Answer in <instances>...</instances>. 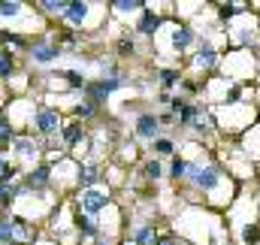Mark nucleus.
Listing matches in <instances>:
<instances>
[{
	"instance_id": "nucleus-29",
	"label": "nucleus",
	"mask_w": 260,
	"mask_h": 245,
	"mask_svg": "<svg viewBox=\"0 0 260 245\" xmlns=\"http://www.w3.org/2000/svg\"><path fill=\"white\" fill-rule=\"evenodd\" d=\"M154 151L157 155H173V142L170 139H154Z\"/></svg>"
},
{
	"instance_id": "nucleus-37",
	"label": "nucleus",
	"mask_w": 260,
	"mask_h": 245,
	"mask_svg": "<svg viewBox=\"0 0 260 245\" xmlns=\"http://www.w3.org/2000/svg\"><path fill=\"white\" fill-rule=\"evenodd\" d=\"M127 245H133V242H127Z\"/></svg>"
},
{
	"instance_id": "nucleus-23",
	"label": "nucleus",
	"mask_w": 260,
	"mask_h": 245,
	"mask_svg": "<svg viewBox=\"0 0 260 245\" xmlns=\"http://www.w3.org/2000/svg\"><path fill=\"white\" fill-rule=\"evenodd\" d=\"M94 112H97V103H94V100H85V103L76 106V115H82V118H88V115H94Z\"/></svg>"
},
{
	"instance_id": "nucleus-16",
	"label": "nucleus",
	"mask_w": 260,
	"mask_h": 245,
	"mask_svg": "<svg viewBox=\"0 0 260 245\" xmlns=\"http://www.w3.org/2000/svg\"><path fill=\"white\" fill-rule=\"evenodd\" d=\"M133 245H157V233H154V227H139L136 236H133Z\"/></svg>"
},
{
	"instance_id": "nucleus-11",
	"label": "nucleus",
	"mask_w": 260,
	"mask_h": 245,
	"mask_svg": "<svg viewBox=\"0 0 260 245\" xmlns=\"http://www.w3.org/2000/svg\"><path fill=\"white\" fill-rule=\"evenodd\" d=\"M215 61H218V55H215L212 43H209V40H203V46H200V55H197V67H215Z\"/></svg>"
},
{
	"instance_id": "nucleus-34",
	"label": "nucleus",
	"mask_w": 260,
	"mask_h": 245,
	"mask_svg": "<svg viewBox=\"0 0 260 245\" xmlns=\"http://www.w3.org/2000/svg\"><path fill=\"white\" fill-rule=\"evenodd\" d=\"M64 76L70 79V85H73V88H85V79H82L79 73H64Z\"/></svg>"
},
{
	"instance_id": "nucleus-7",
	"label": "nucleus",
	"mask_w": 260,
	"mask_h": 245,
	"mask_svg": "<svg viewBox=\"0 0 260 245\" xmlns=\"http://www.w3.org/2000/svg\"><path fill=\"white\" fill-rule=\"evenodd\" d=\"M85 15H88V3H67V9H64V18L70 21V24H82L85 21Z\"/></svg>"
},
{
	"instance_id": "nucleus-28",
	"label": "nucleus",
	"mask_w": 260,
	"mask_h": 245,
	"mask_svg": "<svg viewBox=\"0 0 260 245\" xmlns=\"http://www.w3.org/2000/svg\"><path fill=\"white\" fill-rule=\"evenodd\" d=\"M15 142V136H12V127H9V121L6 118H0V142Z\"/></svg>"
},
{
	"instance_id": "nucleus-25",
	"label": "nucleus",
	"mask_w": 260,
	"mask_h": 245,
	"mask_svg": "<svg viewBox=\"0 0 260 245\" xmlns=\"http://www.w3.org/2000/svg\"><path fill=\"white\" fill-rule=\"evenodd\" d=\"M145 176H148V179H160V176H164V167H160L157 161H148V164H145Z\"/></svg>"
},
{
	"instance_id": "nucleus-1",
	"label": "nucleus",
	"mask_w": 260,
	"mask_h": 245,
	"mask_svg": "<svg viewBox=\"0 0 260 245\" xmlns=\"http://www.w3.org/2000/svg\"><path fill=\"white\" fill-rule=\"evenodd\" d=\"M34 127L40 130V133H46V136H52L58 127H61V115H58V109H37L34 112Z\"/></svg>"
},
{
	"instance_id": "nucleus-30",
	"label": "nucleus",
	"mask_w": 260,
	"mask_h": 245,
	"mask_svg": "<svg viewBox=\"0 0 260 245\" xmlns=\"http://www.w3.org/2000/svg\"><path fill=\"white\" fill-rule=\"evenodd\" d=\"M194 115H197V106H185V109L179 112V121H182V124H191V121H194Z\"/></svg>"
},
{
	"instance_id": "nucleus-36",
	"label": "nucleus",
	"mask_w": 260,
	"mask_h": 245,
	"mask_svg": "<svg viewBox=\"0 0 260 245\" xmlns=\"http://www.w3.org/2000/svg\"><path fill=\"white\" fill-rule=\"evenodd\" d=\"M157 245H173V236H157Z\"/></svg>"
},
{
	"instance_id": "nucleus-27",
	"label": "nucleus",
	"mask_w": 260,
	"mask_h": 245,
	"mask_svg": "<svg viewBox=\"0 0 260 245\" xmlns=\"http://www.w3.org/2000/svg\"><path fill=\"white\" fill-rule=\"evenodd\" d=\"M142 6H145V3H139V0H118V3H115V9H118V12H133V9H142Z\"/></svg>"
},
{
	"instance_id": "nucleus-21",
	"label": "nucleus",
	"mask_w": 260,
	"mask_h": 245,
	"mask_svg": "<svg viewBox=\"0 0 260 245\" xmlns=\"http://www.w3.org/2000/svg\"><path fill=\"white\" fill-rule=\"evenodd\" d=\"M0 15L3 18H15V15H21V3H0Z\"/></svg>"
},
{
	"instance_id": "nucleus-15",
	"label": "nucleus",
	"mask_w": 260,
	"mask_h": 245,
	"mask_svg": "<svg viewBox=\"0 0 260 245\" xmlns=\"http://www.w3.org/2000/svg\"><path fill=\"white\" fill-rule=\"evenodd\" d=\"M82 136H85V130H82V124L79 121H73V124H67L64 127V142L67 145H79Z\"/></svg>"
},
{
	"instance_id": "nucleus-4",
	"label": "nucleus",
	"mask_w": 260,
	"mask_h": 245,
	"mask_svg": "<svg viewBox=\"0 0 260 245\" xmlns=\"http://www.w3.org/2000/svg\"><path fill=\"white\" fill-rule=\"evenodd\" d=\"M188 176H191L203 191H212V188L218 185V170H215V167H206V170H203V167L191 164V167H188Z\"/></svg>"
},
{
	"instance_id": "nucleus-24",
	"label": "nucleus",
	"mask_w": 260,
	"mask_h": 245,
	"mask_svg": "<svg viewBox=\"0 0 260 245\" xmlns=\"http://www.w3.org/2000/svg\"><path fill=\"white\" fill-rule=\"evenodd\" d=\"M236 12H242V6H239V3H224V6L218 9V15H221V18H233Z\"/></svg>"
},
{
	"instance_id": "nucleus-5",
	"label": "nucleus",
	"mask_w": 260,
	"mask_h": 245,
	"mask_svg": "<svg viewBox=\"0 0 260 245\" xmlns=\"http://www.w3.org/2000/svg\"><path fill=\"white\" fill-rule=\"evenodd\" d=\"M157 115H151V112H145V115H139L136 118V136L139 139H157Z\"/></svg>"
},
{
	"instance_id": "nucleus-8",
	"label": "nucleus",
	"mask_w": 260,
	"mask_h": 245,
	"mask_svg": "<svg viewBox=\"0 0 260 245\" xmlns=\"http://www.w3.org/2000/svg\"><path fill=\"white\" fill-rule=\"evenodd\" d=\"M34 58H37V64H52L61 58V49L58 46H34Z\"/></svg>"
},
{
	"instance_id": "nucleus-3",
	"label": "nucleus",
	"mask_w": 260,
	"mask_h": 245,
	"mask_svg": "<svg viewBox=\"0 0 260 245\" xmlns=\"http://www.w3.org/2000/svg\"><path fill=\"white\" fill-rule=\"evenodd\" d=\"M121 85H124L121 79L109 76V79H100V82H94V85H85V91L91 94V100H94V103H100L103 97H109V94H112V91H118Z\"/></svg>"
},
{
	"instance_id": "nucleus-14",
	"label": "nucleus",
	"mask_w": 260,
	"mask_h": 245,
	"mask_svg": "<svg viewBox=\"0 0 260 245\" xmlns=\"http://www.w3.org/2000/svg\"><path fill=\"white\" fill-rule=\"evenodd\" d=\"M191 43H194V34H191V27H179V30L173 34V46H176L179 52H185Z\"/></svg>"
},
{
	"instance_id": "nucleus-32",
	"label": "nucleus",
	"mask_w": 260,
	"mask_h": 245,
	"mask_svg": "<svg viewBox=\"0 0 260 245\" xmlns=\"http://www.w3.org/2000/svg\"><path fill=\"white\" fill-rule=\"evenodd\" d=\"M0 43H12V46H24V40L18 34H0Z\"/></svg>"
},
{
	"instance_id": "nucleus-35",
	"label": "nucleus",
	"mask_w": 260,
	"mask_h": 245,
	"mask_svg": "<svg viewBox=\"0 0 260 245\" xmlns=\"http://www.w3.org/2000/svg\"><path fill=\"white\" fill-rule=\"evenodd\" d=\"M118 52H121V55L133 52V43H130V40H121V43H118Z\"/></svg>"
},
{
	"instance_id": "nucleus-18",
	"label": "nucleus",
	"mask_w": 260,
	"mask_h": 245,
	"mask_svg": "<svg viewBox=\"0 0 260 245\" xmlns=\"http://www.w3.org/2000/svg\"><path fill=\"white\" fill-rule=\"evenodd\" d=\"M242 242H245V245H257L260 242V227H257V224L242 227Z\"/></svg>"
},
{
	"instance_id": "nucleus-17",
	"label": "nucleus",
	"mask_w": 260,
	"mask_h": 245,
	"mask_svg": "<svg viewBox=\"0 0 260 245\" xmlns=\"http://www.w3.org/2000/svg\"><path fill=\"white\" fill-rule=\"evenodd\" d=\"M15 242V230H12V224L3 218L0 221V245H12Z\"/></svg>"
},
{
	"instance_id": "nucleus-19",
	"label": "nucleus",
	"mask_w": 260,
	"mask_h": 245,
	"mask_svg": "<svg viewBox=\"0 0 260 245\" xmlns=\"http://www.w3.org/2000/svg\"><path fill=\"white\" fill-rule=\"evenodd\" d=\"M79 230H82L85 236H97V233H100V227H97L91 218H85V215H79Z\"/></svg>"
},
{
	"instance_id": "nucleus-26",
	"label": "nucleus",
	"mask_w": 260,
	"mask_h": 245,
	"mask_svg": "<svg viewBox=\"0 0 260 245\" xmlns=\"http://www.w3.org/2000/svg\"><path fill=\"white\" fill-rule=\"evenodd\" d=\"M185 173H188V164L176 158V161H173V167H170V176H173V179H182Z\"/></svg>"
},
{
	"instance_id": "nucleus-22",
	"label": "nucleus",
	"mask_w": 260,
	"mask_h": 245,
	"mask_svg": "<svg viewBox=\"0 0 260 245\" xmlns=\"http://www.w3.org/2000/svg\"><path fill=\"white\" fill-rule=\"evenodd\" d=\"M15 167H9L6 164V158H0V182H15Z\"/></svg>"
},
{
	"instance_id": "nucleus-2",
	"label": "nucleus",
	"mask_w": 260,
	"mask_h": 245,
	"mask_svg": "<svg viewBox=\"0 0 260 245\" xmlns=\"http://www.w3.org/2000/svg\"><path fill=\"white\" fill-rule=\"evenodd\" d=\"M79 203H82V212H88V215H97V212H103L106 209V194L103 191H97V188H88V191H82V197H79Z\"/></svg>"
},
{
	"instance_id": "nucleus-13",
	"label": "nucleus",
	"mask_w": 260,
	"mask_h": 245,
	"mask_svg": "<svg viewBox=\"0 0 260 245\" xmlns=\"http://www.w3.org/2000/svg\"><path fill=\"white\" fill-rule=\"evenodd\" d=\"M21 194V185L15 182H0V206H9L15 197Z\"/></svg>"
},
{
	"instance_id": "nucleus-12",
	"label": "nucleus",
	"mask_w": 260,
	"mask_h": 245,
	"mask_svg": "<svg viewBox=\"0 0 260 245\" xmlns=\"http://www.w3.org/2000/svg\"><path fill=\"white\" fill-rule=\"evenodd\" d=\"M79 182L85 185V188L97 185V182H100V170H97L94 164H82V170H79Z\"/></svg>"
},
{
	"instance_id": "nucleus-6",
	"label": "nucleus",
	"mask_w": 260,
	"mask_h": 245,
	"mask_svg": "<svg viewBox=\"0 0 260 245\" xmlns=\"http://www.w3.org/2000/svg\"><path fill=\"white\" fill-rule=\"evenodd\" d=\"M49 173H52V170H49L46 164H43V167H37V170H34L30 176H27L24 188H27V191H43V188L49 185Z\"/></svg>"
},
{
	"instance_id": "nucleus-33",
	"label": "nucleus",
	"mask_w": 260,
	"mask_h": 245,
	"mask_svg": "<svg viewBox=\"0 0 260 245\" xmlns=\"http://www.w3.org/2000/svg\"><path fill=\"white\" fill-rule=\"evenodd\" d=\"M43 9H46V12H61V15H64L67 3H52V0H46V3H43Z\"/></svg>"
},
{
	"instance_id": "nucleus-10",
	"label": "nucleus",
	"mask_w": 260,
	"mask_h": 245,
	"mask_svg": "<svg viewBox=\"0 0 260 245\" xmlns=\"http://www.w3.org/2000/svg\"><path fill=\"white\" fill-rule=\"evenodd\" d=\"M160 27V15H154V12H142V21H139V34H145V37H151L154 30Z\"/></svg>"
},
{
	"instance_id": "nucleus-9",
	"label": "nucleus",
	"mask_w": 260,
	"mask_h": 245,
	"mask_svg": "<svg viewBox=\"0 0 260 245\" xmlns=\"http://www.w3.org/2000/svg\"><path fill=\"white\" fill-rule=\"evenodd\" d=\"M12 145H15V155H18V158H24V161H34V158H37V142H34V139L18 136Z\"/></svg>"
},
{
	"instance_id": "nucleus-20",
	"label": "nucleus",
	"mask_w": 260,
	"mask_h": 245,
	"mask_svg": "<svg viewBox=\"0 0 260 245\" xmlns=\"http://www.w3.org/2000/svg\"><path fill=\"white\" fill-rule=\"evenodd\" d=\"M12 70H15V61H12V55H9V52H0V79H3V76H9Z\"/></svg>"
},
{
	"instance_id": "nucleus-31",
	"label": "nucleus",
	"mask_w": 260,
	"mask_h": 245,
	"mask_svg": "<svg viewBox=\"0 0 260 245\" xmlns=\"http://www.w3.org/2000/svg\"><path fill=\"white\" fill-rule=\"evenodd\" d=\"M160 79H164V85L170 88V85H176V82H179V73H176V70H164V73H160Z\"/></svg>"
}]
</instances>
